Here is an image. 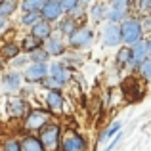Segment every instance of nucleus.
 Returning <instances> with one entry per match:
<instances>
[{
	"label": "nucleus",
	"mask_w": 151,
	"mask_h": 151,
	"mask_svg": "<svg viewBox=\"0 0 151 151\" xmlns=\"http://www.w3.org/2000/svg\"><path fill=\"white\" fill-rule=\"evenodd\" d=\"M37 21H38V14L37 12H29V14L23 15V19H21L23 25H35Z\"/></svg>",
	"instance_id": "obj_25"
},
{
	"label": "nucleus",
	"mask_w": 151,
	"mask_h": 151,
	"mask_svg": "<svg viewBox=\"0 0 151 151\" xmlns=\"http://www.w3.org/2000/svg\"><path fill=\"white\" fill-rule=\"evenodd\" d=\"M90 40H92V31L86 29V27H82V29L75 31L71 35V46H84Z\"/></svg>",
	"instance_id": "obj_8"
},
{
	"label": "nucleus",
	"mask_w": 151,
	"mask_h": 151,
	"mask_svg": "<svg viewBox=\"0 0 151 151\" xmlns=\"http://www.w3.org/2000/svg\"><path fill=\"white\" fill-rule=\"evenodd\" d=\"M50 33H52V29H50V25H48L46 21H37V23L33 25V37L38 38V40L50 38Z\"/></svg>",
	"instance_id": "obj_11"
},
{
	"label": "nucleus",
	"mask_w": 151,
	"mask_h": 151,
	"mask_svg": "<svg viewBox=\"0 0 151 151\" xmlns=\"http://www.w3.org/2000/svg\"><path fill=\"white\" fill-rule=\"evenodd\" d=\"M84 149V140L78 134L69 132L61 142V151H82Z\"/></svg>",
	"instance_id": "obj_4"
},
{
	"label": "nucleus",
	"mask_w": 151,
	"mask_h": 151,
	"mask_svg": "<svg viewBox=\"0 0 151 151\" xmlns=\"http://www.w3.org/2000/svg\"><path fill=\"white\" fill-rule=\"evenodd\" d=\"M44 84L48 86V88H55V86H59L58 82H55V81H52V78H50V81H44Z\"/></svg>",
	"instance_id": "obj_31"
},
{
	"label": "nucleus",
	"mask_w": 151,
	"mask_h": 151,
	"mask_svg": "<svg viewBox=\"0 0 151 151\" xmlns=\"http://www.w3.org/2000/svg\"><path fill=\"white\" fill-rule=\"evenodd\" d=\"M140 73H142L144 78L151 81V59H144V61L140 63Z\"/></svg>",
	"instance_id": "obj_21"
},
{
	"label": "nucleus",
	"mask_w": 151,
	"mask_h": 151,
	"mask_svg": "<svg viewBox=\"0 0 151 151\" xmlns=\"http://www.w3.org/2000/svg\"><path fill=\"white\" fill-rule=\"evenodd\" d=\"M4 151H19V144L15 140H8L4 145Z\"/></svg>",
	"instance_id": "obj_30"
},
{
	"label": "nucleus",
	"mask_w": 151,
	"mask_h": 151,
	"mask_svg": "<svg viewBox=\"0 0 151 151\" xmlns=\"http://www.w3.org/2000/svg\"><path fill=\"white\" fill-rule=\"evenodd\" d=\"M113 4H115V6H124L126 0H113Z\"/></svg>",
	"instance_id": "obj_33"
},
{
	"label": "nucleus",
	"mask_w": 151,
	"mask_h": 151,
	"mask_svg": "<svg viewBox=\"0 0 151 151\" xmlns=\"http://www.w3.org/2000/svg\"><path fill=\"white\" fill-rule=\"evenodd\" d=\"M147 55H149V59H151V40L147 42Z\"/></svg>",
	"instance_id": "obj_34"
},
{
	"label": "nucleus",
	"mask_w": 151,
	"mask_h": 151,
	"mask_svg": "<svg viewBox=\"0 0 151 151\" xmlns=\"http://www.w3.org/2000/svg\"><path fill=\"white\" fill-rule=\"evenodd\" d=\"M130 59H132V50H130V48H122L117 54V61L121 63V65H122V63H126V61H130Z\"/></svg>",
	"instance_id": "obj_22"
},
{
	"label": "nucleus",
	"mask_w": 151,
	"mask_h": 151,
	"mask_svg": "<svg viewBox=\"0 0 151 151\" xmlns=\"http://www.w3.org/2000/svg\"><path fill=\"white\" fill-rule=\"evenodd\" d=\"M121 38L128 44H136L142 40V23L136 19H128L121 27Z\"/></svg>",
	"instance_id": "obj_1"
},
{
	"label": "nucleus",
	"mask_w": 151,
	"mask_h": 151,
	"mask_svg": "<svg viewBox=\"0 0 151 151\" xmlns=\"http://www.w3.org/2000/svg\"><path fill=\"white\" fill-rule=\"evenodd\" d=\"M10 2H12V0H10Z\"/></svg>",
	"instance_id": "obj_36"
},
{
	"label": "nucleus",
	"mask_w": 151,
	"mask_h": 151,
	"mask_svg": "<svg viewBox=\"0 0 151 151\" xmlns=\"http://www.w3.org/2000/svg\"><path fill=\"white\" fill-rule=\"evenodd\" d=\"M15 54H17V46H15V44L4 46V50H2V55H4V58H14Z\"/></svg>",
	"instance_id": "obj_29"
},
{
	"label": "nucleus",
	"mask_w": 151,
	"mask_h": 151,
	"mask_svg": "<svg viewBox=\"0 0 151 151\" xmlns=\"http://www.w3.org/2000/svg\"><path fill=\"white\" fill-rule=\"evenodd\" d=\"M48 113H44V111H31L29 113V117L25 119V128L27 130H38V128H42V126L48 122Z\"/></svg>",
	"instance_id": "obj_3"
},
{
	"label": "nucleus",
	"mask_w": 151,
	"mask_h": 151,
	"mask_svg": "<svg viewBox=\"0 0 151 151\" xmlns=\"http://www.w3.org/2000/svg\"><path fill=\"white\" fill-rule=\"evenodd\" d=\"M14 10H15V4H14V2H10V0H6V2H0V17H6V15H10Z\"/></svg>",
	"instance_id": "obj_20"
},
{
	"label": "nucleus",
	"mask_w": 151,
	"mask_h": 151,
	"mask_svg": "<svg viewBox=\"0 0 151 151\" xmlns=\"http://www.w3.org/2000/svg\"><path fill=\"white\" fill-rule=\"evenodd\" d=\"M48 2V0H25L23 2V10L29 14V12H38L44 8V4Z\"/></svg>",
	"instance_id": "obj_15"
},
{
	"label": "nucleus",
	"mask_w": 151,
	"mask_h": 151,
	"mask_svg": "<svg viewBox=\"0 0 151 151\" xmlns=\"http://www.w3.org/2000/svg\"><path fill=\"white\" fill-rule=\"evenodd\" d=\"M46 75H48V67H46V63H33V65L25 71V78L31 81V82H33V81H42Z\"/></svg>",
	"instance_id": "obj_6"
},
{
	"label": "nucleus",
	"mask_w": 151,
	"mask_h": 151,
	"mask_svg": "<svg viewBox=\"0 0 151 151\" xmlns=\"http://www.w3.org/2000/svg\"><path fill=\"white\" fill-rule=\"evenodd\" d=\"M19 151H44V147H42V144L37 138L29 136L23 140V144H19Z\"/></svg>",
	"instance_id": "obj_12"
},
{
	"label": "nucleus",
	"mask_w": 151,
	"mask_h": 151,
	"mask_svg": "<svg viewBox=\"0 0 151 151\" xmlns=\"http://www.w3.org/2000/svg\"><path fill=\"white\" fill-rule=\"evenodd\" d=\"M142 8H144V10H149L151 8V0H142Z\"/></svg>",
	"instance_id": "obj_32"
},
{
	"label": "nucleus",
	"mask_w": 151,
	"mask_h": 151,
	"mask_svg": "<svg viewBox=\"0 0 151 151\" xmlns=\"http://www.w3.org/2000/svg\"><path fill=\"white\" fill-rule=\"evenodd\" d=\"M58 140H59V128L54 124H44L40 128V144L44 149H55L58 147Z\"/></svg>",
	"instance_id": "obj_2"
},
{
	"label": "nucleus",
	"mask_w": 151,
	"mask_h": 151,
	"mask_svg": "<svg viewBox=\"0 0 151 151\" xmlns=\"http://www.w3.org/2000/svg\"><path fill=\"white\" fill-rule=\"evenodd\" d=\"M121 40H122L121 38V27L111 23V25H107L105 29H103V42H105L107 46H117Z\"/></svg>",
	"instance_id": "obj_5"
},
{
	"label": "nucleus",
	"mask_w": 151,
	"mask_h": 151,
	"mask_svg": "<svg viewBox=\"0 0 151 151\" xmlns=\"http://www.w3.org/2000/svg\"><path fill=\"white\" fill-rule=\"evenodd\" d=\"M48 105L52 111H61L63 107V100L61 96H59V92H55V90H52V92L48 94Z\"/></svg>",
	"instance_id": "obj_14"
},
{
	"label": "nucleus",
	"mask_w": 151,
	"mask_h": 151,
	"mask_svg": "<svg viewBox=\"0 0 151 151\" xmlns=\"http://www.w3.org/2000/svg\"><path fill=\"white\" fill-rule=\"evenodd\" d=\"M46 54H52V55H59L63 52V44L58 40V38H46Z\"/></svg>",
	"instance_id": "obj_13"
},
{
	"label": "nucleus",
	"mask_w": 151,
	"mask_h": 151,
	"mask_svg": "<svg viewBox=\"0 0 151 151\" xmlns=\"http://www.w3.org/2000/svg\"><path fill=\"white\" fill-rule=\"evenodd\" d=\"M117 130H121V124H119V122H115V124H111V126H109V128H107V130H105V132H103V134H101V138H100V140H109V138H111V136H113V134H115V132H117Z\"/></svg>",
	"instance_id": "obj_26"
},
{
	"label": "nucleus",
	"mask_w": 151,
	"mask_h": 151,
	"mask_svg": "<svg viewBox=\"0 0 151 151\" xmlns=\"http://www.w3.org/2000/svg\"><path fill=\"white\" fill-rule=\"evenodd\" d=\"M4 23H6V21H4V17H0V31H2V27H4Z\"/></svg>",
	"instance_id": "obj_35"
},
{
	"label": "nucleus",
	"mask_w": 151,
	"mask_h": 151,
	"mask_svg": "<svg viewBox=\"0 0 151 151\" xmlns=\"http://www.w3.org/2000/svg\"><path fill=\"white\" fill-rule=\"evenodd\" d=\"M77 4H78V0H61L59 6H61V12H71Z\"/></svg>",
	"instance_id": "obj_27"
},
{
	"label": "nucleus",
	"mask_w": 151,
	"mask_h": 151,
	"mask_svg": "<svg viewBox=\"0 0 151 151\" xmlns=\"http://www.w3.org/2000/svg\"><path fill=\"white\" fill-rule=\"evenodd\" d=\"M48 73H50L52 81H55L58 84H63V82H67V78H69V75H67L65 67L59 65V63H54V65L48 69Z\"/></svg>",
	"instance_id": "obj_10"
},
{
	"label": "nucleus",
	"mask_w": 151,
	"mask_h": 151,
	"mask_svg": "<svg viewBox=\"0 0 151 151\" xmlns=\"http://www.w3.org/2000/svg\"><path fill=\"white\" fill-rule=\"evenodd\" d=\"M23 48L29 50V52H35V50L40 48V40H38V38H35L33 35H31V37L25 38V42H23Z\"/></svg>",
	"instance_id": "obj_19"
},
{
	"label": "nucleus",
	"mask_w": 151,
	"mask_h": 151,
	"mask_svg": "<svg viewBox=\"0 0 151 151\" xmlns=\"http://www.w3.org/2000/svg\"><path fill=\"white\" fill-rule=\"evenodd\" d=\"M124 14H126V12H124V6H115L113 10L107 14V17H109L111 21H121V19L124 17Z\"/></svg>",
	"instance_id": "obj_18"
},
{
	"label": "nucleus",
	"mask_w": 151,
	"mask_h": 151,
	"mask_svg": "<svg viewBox=\"0 0 151 151\" xmlns=\"http://www.w3.org/2000/svg\"><path fill=\"white\" fill-rule=\"evenodd\" d=\"M23 111H25V105H23L21 100H10V115H14V117H21Z\"/></svg>",
	"instance_id": "obj_17"
},
{
	"label": "nucleus",
	"mask_w": 151,
	"mask_h": 151,
	"mask_svg": "<svg viewBox=\"0 0 151 151\" xmlns=\"http://www.w3.org/2000/svg\"><path fill=\"white\" fill-rule=\"evenodd\" d=\"M145 54H147V42H144V40L136 42V44H134V50H132V59H130V63H132V65H140L145 59Z\"/></svg>",
	"instance_id": "obj_9"
},
{
	"label": "nucleus",
	"mask_w": 151,
	"mask_h": 151,
	"mask_svg": "<svg viewBox=\"0 0 151 151\" xmlns=\"http://www.w3.org/2000/svg\"><path fill=\"white\" fill-rule=\"evenodd\" d=\"M61 31H63V33H67V35H73L75 33V21H73V19L63 21L61 23Z\"/></svg>",
	"instance_id": "obj_28"
},
{
	"label": "nucleus",
	"mask_w": 151,
	"mask_h": 151,
	"mask_svg": "<svg viewBox=\"0 0 151 151\" xmlns=\"http://www.w3.org/2000/svg\"><path fill=\"white\" fill-rule=\"evenodd\" d=\"M59 14H63V12H61V6H59L58 0H48V2L44 4V8H42V17H44L46 21L58 19Z\"/></svg>",
	"instance_id": "obj_7"
},
{
	"label": "nucleus",
	"mask_w": 151,
	"mask_h": 151,
	"mask_svg": "<svg viewBox=\"0 0 151 151\" xmlns=\"http://www.w3.org/2000/svg\"><path fill=\"white\" fill-rule=\"evenodd\" d=\"M46 58H48V54H46V52H42L40 48L35 50V52H31V59H33L35 63H44Z\"/></svg>",
	"instance_id": "obj_23"
},
{
	"label": "nucleus",
	"mask_w": 151,
	"mask_h": 151,
	"mask_svg": "<svg viewBox=\"0 0 151 151\" xmlns=\"http://www.w3.org/2000/svg\"><path fill=\"white\" fill-rule=\"evenodd\" d=\"M103 15H105V6H103V4H96V6L92 8V19L98 21V19H101Z\"/></svg>",
	"instance_id": "obj_24"
},
{
	"label": "nucleus",
	"mask_w": 151,
	"mask_h": 151,
	"mask_svg": "<svg viewBox=\"0 0 151 151\" xmlns=\"http://www.w3.org/2000/svg\"><path fill=\"white\" fill-rule=\"evenodd\" d=\"M4 86H6V90L19 88V75L17 73H8L6 77H4Z\"/></svg>",
	"instance_id": "obj_16"
}]
</instances>
